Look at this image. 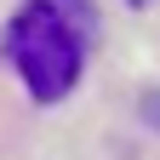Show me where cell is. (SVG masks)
Wrapping results in <instances>:
<instances>
[{
	"label": "cell",
	"mask_w": 160,
	"mask_h": 160,
	"mask_svg": "<svg viewBox=\"0 0 160 160\" xmlns=\"http://www.w3.org/2000/svg\"><path fill=\"white\" fill-rule=\"evenodd\" d=\"M97 40V6L92 0H23L6 23V63L17 69L34 103H63L80 86V69Z\"/></svg>",
	"instance_id": "1"
}]
</instances>
